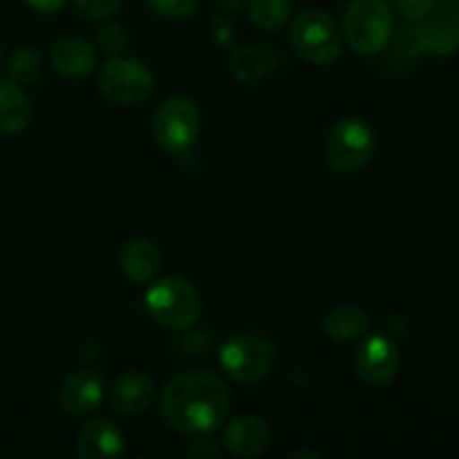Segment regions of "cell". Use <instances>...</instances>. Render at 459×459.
Segmentation results:
<instances>
[{"instance_id":"6da1fadb","label":"cell","mask_w":459,"mask_h":459,"mask_svg":"<svg viewBox=\"0 0 459 459\" xmlns=\"http://www.w3.org/2000/svg\"><path fill=\"white\" fill-rule=\"evenodd\" d=\"M231 408L227 384L211 372H184L161 388L160 412L184 435H209L222 429Z\"/></svg>"},{"instance_id":"7a4b0ae2","label":"cell","mask_w":459,"mask_h":459,"mask_svg":"<svg viewBox=\"0 0 459 459\" xmlns=\"http://www.w3.org/2000/svg\"><path fill=\"white\" fill-rule=\"evenodd\" d=\"M146 309L161 327L186 330L200 318L202 300L191 282L179 276H166L148 290Z\"/></svg>"},{"instance_id":"3957f363","label":"cell","mask_w":459,"mask_h":459,"mask_svg":"<svg viewBox=\"0 0 459 459\" xmlns=\"http://www.w3.org/2000/svg\"><path fill=\"white\" fill-rule=\"evenodd\" d=\"M273 361H276L273 343L254 332L231 336L220 350L222 370L236 384H258L272 372Z\"/></svg>"},{"instance_id":"277c9868","label":"cell","mask_w":459,"mask_h":459,"mask_svg":"<svg viewBox=\"0 0 459 459\" xmlns=\"http://www.w3.org/2000/svg\"><path fill=\"white\" fill-rule=\"evenodd\" d=\"M296 52L309 63L330 65L343 52V39L334 18L321 9H307L294 21L290 31Z\"/></svg>"},{"instance_id":"5b68a950","label":"cell","mask_w":459,"mask_h":459,"mask_svg":"<svg viewBox=\"0 0 459 459\" xmlns=\"http://www.w3.org/2000/svg\"><path fill=\"white\" fill-rule=\"evenodd\" d=\"M343 31L354 52H381L393 31L390 7L384 0H354L343 16Z\"/></svg>"},{"instance_id":"8992f818","label":"cell","mask_w":459,"mask_h":459,"mask_svg":"<svg viewBox=\"0 0 459 459\" xmlns=\"http://www.w3.org/2000/svg\"><path fill=\"white\" fill-rule=\"evenodd\" d=\"M152 133L170 155H186L200 137V110L186 97H170L157 108Z\"/></svg>"},{"instance_id":"52a82bcc","label":"cell","mask_w":459,"mask_h":459,"mask_svg":"<svg viewBox=\"0 0 459 459\" xmlns=\"http://www.w3.org/2000/svg\"><path fill=\"white\" fill-rule=\"evenodd\" d=\"M375 155V133L361 117H345L327 137V161L339 173L366 169Z\"/></svg>"},{"instance_id":"ba28073f","label":"cell","mask_w":459,"mask_h":459,"mask_svg":"<svg viewBox=\"0 0 459 459\" xmlns=\"http://www.w3.org/2000/svg\"><path fill=\"white\" fill-rule=\"evenodd\" d=\"M155 76L148 70L146 63L137 58L112 56L99 74V90L103 97L119 106H134L142 103L152 92Z\"/></svg>"},{"instance_id":"9c48e42d","label":"cell","mask_w":459,"mask_h":459,"mask_svg":"<svg viewBox=\"0 0 459 459\" xmlns=\"http://www.w3.org/2000/svg\"><path fill=\"white\" fill-rule=\"evenodd\" d=\"M399 366H402V354H399L397 343L385 334L368 336L354 354L357 375L375 388L388 385L397 377Z\"/></svg>"},{"instance_id":"30bf717a","label":"cell","mask_w":459,"mask_h":459,"mask_svg":"<svg viewBox=\"0 0 459 459\" xmlns=\"http://www.w3.org/2000/svg\"><path fill=\"white\" fill-rule=\"evenodd\" d=\"M106 394V381L94 370H79L67 377L61 388V408L67 415L83 417L97 411Z\"/></svg>"},{"instance_id":"8fae6325","label":"cell","mask_w":459,"mask_h":459,"mask_svg":"<svg viewBox=\"0 0 459 459\" xmlns=\"http://www.w3.org/2000/svg\"><path fill=\"white\" fill-rule=\"evenodd\" d=\"M269 439H272L269 426L255 415L238 417L224 430V448L242 459L263 455L269 448Z\"/></svg>"},{"instance_id":"7c38bea8","label":"cell","mask_w":459,"mask_h":459,"mask_svg":"<svg viewBox=\"0 0 459 459\" xmlns=\"http://www.w3.org/2000/svg\"><path fill=\"white\" fill-rule=\"evenodd\" d=\"M152 399H155V384L146 372H126L112 388V408L126 417L146 412Z\"/></svg>"},{"instance_id":"4fadbf2b","label":"cell","mask_w":459,"mask_h":459,"mask_svg":"<svg viewBox=\"0 0 459 459\" xmlns=\"http://www.w3.org/2000/svg\"><path fill=\"white\" fill-rule=\"evenodd\" d=\"M81 459H110L124 453V435L110 420H94L81 429L76 439Z\"/></svg>"},{"instance_id":"5bb4252c","label":"cell","mask_w":459,"mask_h":459,"mask_svg":"<svg viewBox=\"0 0 459 459\" xmlns=\"http://www.w3.org/2000/svg\"><path fill=\"white\" fill-rule=\"evenodd\" d=\"M52 63L63 76L83 79V76L92 74L94 65H97V52L83 39L67 36V39L54 43Z\"/></svg>"},{"instance_id":"9a60e30c","label":"cell","mask_w":459,"mask_h":459,"mask_svg":"<svg viewBox=\"0 0 459 459\" xmlns=\"http://www.w3.org/2000/svg\"><path fill=\"white\" fill-rule=\"evenodd\" d=\"M34 108L30 97L13 81H0V133L16 134L30 126Z\"/></svg>"},{"instance_id":"2e32d148","label":"cell","mask_w":459,"mask_h":459,"mask_svg":"<svg viewBox=\"0 0 459 459\" xmlns=\"http://www.w3.org/2000/svg\"><path fill=\"white\" fill-rule=\"evenodd\" d=\"M161 267V254L151 240H130L121 251V269L133 282H148Z\"/></svg>"},{"instance_id":"e0dca14e","label":"cell","mask_w":459,"mask_h":459,"mask_svg":"<svg viewBox=\"0 0 459 459\" xmlns=\"http://www.w3.org/2000/svg\"><path fill=\"white\" fill-rule=\"evenodd\" d=\"M278 56L272 49L255 48V45H242V48H233L231 56H229V67L240 81H258L267 76L269 72L276 70Z\"/></svg>"},{"instance_id":"ac0fdd59","label":"cell","mask_w":459,"mask_h":459,"mask_svg":"<svg viewBox=\"0 0 459 459\" xmlns=\"http://www.w3.org/2000/svg\"><path fill=\"white\" fill-rule=\"evenodd\" d=\"M325 334L334 341H354L361 339L370 327V318L361 307L354 305H343V307L332 309L325 316Z\"/></svg>"},{"instance_id":"d6986e66","label":"cell","mask_w":459,"mask_h":459,"mask_svg":"<svg viewBox=\"0 0 459 459\" xmlns=\"http://www.w3.org/2000/svg\"><path fill=\"white\" fill-rule=\"evenodd\" d=\"M291 13L290 0H249V16L263 30H281Z\"/></svg>"},{"instance_id":"ffe728a7","label":"cell","mask_w":459,"mask_h":459,"mask_svg":"<svg viewBox=\"0 0 459 459\" xmlns=\"http://www.w3.org/2000/svg\"><path fill=\"white\" fill-rule=\"evenodd\" d=\"M415 52L435 54V56H448L459 49V34L453 30H430L420 36Z\"/></svg>"},{"instance_id":"44dd1931","label":"cell","mask_w":459,"mask_h":459,"mask_svg":"<svg viewBox=\"0 0 459 459\" xmlns=\"http://www.w3.org/2000/svg\"><path fill=\"white\" fill-rule=\"evenodd\" d=\"M39 74H40V58L34 49L21 48L12 54V58H9V76H12L13 83L18 85L34 83Z\"/></svg>"},{"instance_id":"7402d4cb","label":"cell","mask_w":459,"mask_h":459,"mask_svg":"<svg viewBox=\"0 0 459 459\" xmlns=\"http://www.w3.org/2000/svg\"><path fill=\"white\" fill-rule=\"evenodd\" d=\"M97 45L106 56H119L126 48H128V34L121 25L110 22V25H103L97 34Z\"/></svg>"},{"instance_id":"603a6c76","label":"cell","mask_w":459,"mask_h":459,"mask_svg":"<svg viewBox=\"0 0 459 459\" xmlns=\"http://www.w3.org/2000/svg\"><path fill=\"white\" fill-rule=\"evenodd\" d=\"M148 7L164 18H188L197 12L200 0H146Z\"/></svg>"},{"instance_id":"cb8c5ba5","label":"cell","mask_w":459,"mask_h":459,"mask_svg":"<svg viewBox=\"0 0 459 459\" xmlns=\"http://www.w3.org/2000/svg\"><path fill=\"white\" fill-rule=\"evenodd\" d=\"M76 9L88 18H108L119 9L121 0H74Z\"/></svg>"},{"instance_id":"d4e9b609","label":"cell","mask_w":459,"mask_h":459,"mask_svg":"<svg viewBox=\"0 0 459 459\" xmlns=\"http://www.w3.org/2000/svg\"><path fill=\"white\" fill-rule=\"evenodd\" d=\"M435 0H394V9L403 18H421L433 9Z\"/></svg>"},{"instance_id":"484cf974","label":"cell","mask_w":459,"mask_h":459,"mask_svg":"<svg viewBox=\"0 0 459 459\" xmlns=\"http://www.w3.org/2000/svg\"><path fill=\"white\" fill-rule=\"evenodd\" d=\"M188 457L195 459H211V457H222V448L209 439H200L193 446H188Z\"/></svg>"},{"instance_id":"4316f807","label":"cell","mask_w":459,"mask_h":459,"mask_svg":"<svg viewBox=\"0 0 459 459\" xmlns=\"http://www.w3.org/2000/svg\"><path fill=\"white\" fill-rule=\"evenodd\" d=\"M31 9L36 12H43V13H54L65 4V0H25Z\"/></svg>"},{"instance_id":"83f0119b","label":"cell","mask_w":459,"mask_h":459,"mask_svg":"<svg viewBox=\"0 0 459 459\" xmlns=\"http://www.w3.org/2000/svg\"><path fill=\"white\" fill-rule=\"evenodd\" d=\"M291 457H321L318 453H305V451H299V453H291Z\"/></svg>"},{"instance_id":"f1b7e54d","label":"cell","mask_w":459,"mask_h":459,"mask_svg":"<svg viewBox=\"0 0 459 459\" xmlns=\"http://www.w3.org/2000/svg\"><path fill=\"white\" fill-rule=\"evenodd\" d=\"M0 58H3V52H0Z\"/></svg>"},{"instance_id":"f546056e","label":"cell","mask_w":459,"mask_h":459,"mask_svg":"<svg viewBox=\"0 0 459 459\" xmlns=\"http://www.w3.org/2000/svg\"><path fill=\"white\" fill-rule=\"evenodd\" d=\"M457 34H459V30H457Z\"/></svg>"}]
</instances>
